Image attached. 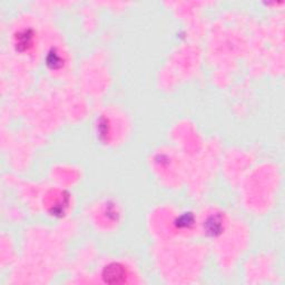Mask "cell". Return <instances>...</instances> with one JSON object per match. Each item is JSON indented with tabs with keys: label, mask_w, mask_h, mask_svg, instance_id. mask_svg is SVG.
<instances>
[{
	"label": "cell",
	"mask_w": 285,
	"mask_h": 285,
	"mask_svg": "<svg viewBox=\"0 0 285 285\" xmlns=\"http://www.w3.org/2000/svg\"><path fill=\"white\" fill-rule=\"evenodd\" d=\"M104 278L108 283H119L124 281L125 271L123 267L118 264L110 265L105 271Z\"/></svg>",
	"instance_id": "6da1fadb"
}]
</instances>
